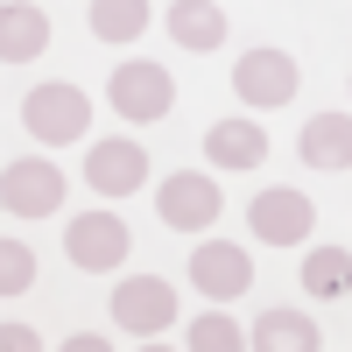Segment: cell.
<instances>
[{
	"mask_svg": "<svg viewBox=\"0 0 352 352\" xmlns=\"http://www.w3.org/2000/svg\"><path fill=\"white\" fill-rule=\"evenodd\" d=\"M21 127L36 134L43 148L85 141V127H92V99H85L78 85H36V92L21 99Z\"/></svg>",
	"mask_w": 352,
	"mask_h": 352,
	"instance_id": "cell-1",
	"label": "cell"
},
{
	"mask_svg": "<svg viewBox=\"0 0 352 352\" xmlns=\"http://www.w3.org/2000/svg\"><path fill=\"white\" fill-rule=\"evenodd\" d=\"M64 204V169L43 162V155H14L0 169V212L8 219H50Z\"/></svg>",
	"mask_w": 352,
	"mask_h": 352,
	"instance_id": "cell-2",
	"label": "cell"
},
{
	"mask_svg": "<svg viewBox=\"0 0 352 352\" xmlns=\"http://www.w3.org/2000/svg\"><path fill=\"white\" fill-rule=\"evenodd\" d=\"M155 212L169 232H204L219 212H226V197H219V176H197V169H176L155 184Z\"/></svg>",
	"mask_w": 352,
	"mask_h": 352,
	"instance_id": "cell-3",
	"label": "cell"
},
{
	"mask_svg": "<svg viewBox=\"0 0 352 352\" xmlns=\"http://www.w3.org/2000/svg\"><path fill=\"white\" fill-rule=\"evenodd\" d=\"M106 99H113V113L120 120H134V127H148V120H162V113L176 106V78L162 71V64H120L113 71V85H106Z\"/></svg>",
	"mask_w": 352,
	"mask_h": 352,
	"instance_id": "cell-4",
	"label": "cell"
},
{
	"mask_svg": "<svg viewBox=\"0 0 352 352\" xmlns=\"http://www.w3.org/2000/svg\"><path fill=\"white\" fill-rule=\"evenodd\" d=\"M296 56L289 50H247L240 64H232V92H240V106L254 113H268V106H289L296 99Z\"/></svg>",
	"mask_w": 352,
	"mask_h": 352,
	"instance_id": "cell-5",
	"label": "cell"
},
{
	"mask_svg": "<svg viewBox=\"0 0 352 352\" xmlns=\"http://www.w3.org/2000/svg\"><path fill=\"white\" fill-rule=\"evenodd\" d=\"M113 324H120L127 338H155L176 324V289L162 275H127L120 289H113Z\"/></svg>",
	"mask_w": 352,
	"mask_h": 352,
	"instance_id": "cell-6",
	"label": "cell"
},
{
	"mask_svg": "<svg viewBox=\"0 0 352 352\" xmlns=\"http://www.w3.org/2000/svg\"><path fill=\"white\" fill-rule=\"evenodd\" d=\"M127 219H113V212H78L71 226H64V254L78 261L85 275H113L127 261Z\"/></svg>",
	"mask_w": 352,
	"mask_h": 352,
	"instance_id": "cell-7",
	"label": "cell"
},
{
	"mask_svg": "<svg viewBox=\"0 0 352 352\" xmlns=\"http://www.w3.org/2000/svg\"><path fill=\"white\" fill-rule=\"evenodd\" d=\"M310 226H317V204L303 190H261L247 204V232H254L261 247H303Z\"/></svg>",
	"mask_w": 352,
	"mask_h": 352,
	"instance_id": "cell-8",
	"label": "cell"
},
{
	"mask_svg": "<svg viewBox=\"0 0 352 352\" xmlns=\"http://www.w3.org/2000/svg\"><path fill=\"white\" fill-rule=\"evenodd\" d=\"M247 282H254V261H247V247H232V240H204V247L190 254V289H204L212 303L247 296Z\"/></svg>",
	"mask_w": 352,
	"mask_h": 352,
	"instance_id": "cell-9",
	"label": "cell"
},
{
	"mask_svg": "<svg viewBox=\"0 0 352 352\" xmlns=\"http://www.w3.org/2000/svg\"><path fill=\"white\" fill-rule=\"evenodd\" d=\"M85 184L99 197H127L148 184V155H141V141H92V155H85Z\"/></svg>",
	"mask_w": 352,
	"mask_h": 352,
	"instance_id": "cell-10",
	"label": "cell"
},
{
	"mask_svg": "<svg viewBox=\"0 0 352 352\" xmlns=\"http://www.w3.org/2000/svg\"><path fill=\"white\" fill-rule=\"evenodd\" d=\"M204 162H219V169H261L268 162V127L261 120H219L212 134H204Z\"/></svg>",
	"mask_w": 352,
	"mask_h": 352,
	"instance_id": "cell-11",
	"label": "cell"
},
{
	"mask_svg": "<svg viewBox=\"0 0 352 352\" xmlns=\"http://www.w3.org/2000/svg\"><path fill=\"white\" fill-rule=\"evenodd\" d=\"M296 155L310 169H352V113H317V120H303Z\"/></svg>",
	"mask_w": 352,
	"mask_h": 352,
	"instance_id": "cell-12",
	"label": "cell"
},
{
	"mask_svg": "<svg viewBox=\"0 0 352 352\" xmlns=\"http://www.w3.org/2000/svg\"><path fill=\"white\" fill-rule=\"evenodd\" d=\"M169 36H176V50H190V56L219 50L226 43V8H219V0H176V8H169Z\"/></svg>",
	"mask_w": 352,
	"mask_h": 352,
	"instance_id": "cell-13",
	"label": "cell"
},
{
	"mask_svg": "<svg viewBox=\"0 0 352 352\" xmlns=\"http://www.w3.org/2000/svg\"><path fill=\"white\" fill-rule=\"evenodd\" d=\"M43 50H50V14L28 8V0H8V8H0V56H8V64H28V56H43Z\"/></svg>",
	"mask_w": 352,
	"mask_h": 352,
	"instance_id": "cell-14",
	"label": "cell"
},
{
	"mask_svg": "<svg viewBox=\"0 0 352 352\" xmlns=\"http://www.w3.org/2000/svg\"><path fill=\"white\" fill-rule=\"evenodd\" d=\"M247 338H254V352H317V338H324V331H317L303 310H268Z\"/></svg>",
	"mask_w": 352,
	"mask_h": 352,
	"instance_id": "cell-15",
	"label": "cell"
},
{
	"mask_svg": "<svg viewBox=\"0 0 352 352\" xmlns=\"http://www.w3.org/2000/svg\"><path fill=\"white\" fill-rule=\"evenodd\" d=\"M92 36L99 43H141V28H148V0H92Z\"/></svg>",
	"mask_w": 352,
	"mask_h": 352,
	"instance_id": "cell-16",
	"label": "cell"
},
{
	"mask_svg": "<svg viewBox=\"0 0 352 352\" xmlns=\"http://www.w3.org/2000/svg\"><path fill=\"white\" fill-rule=\"evenodd\" d=\"M303 289L310 296H352V254L345 247H310L303 254Z\"/></svg>",
	"mask_w": 352,
	"mask_h": 352,
	"instance_id": "cell-17",
	"label": "cell"
},
{
	"mask_svg": "<svg viewBox=\"0 0 352 352\" xmlns=\"http://www.w3.org/2000/svg\"><path fill=\"white\" fill-rule=\"evenodd\" d=\"M247 345H254V338L232 324V317H219V310L190 324V352H247Z\"/></svg>",
	"mask_w": 352,
	"mask_h": 352,
	"instance_id": "cell-18",
	"label": "cell"
},
{
	"mask_svg": "<svg viewBox=\"0 0 352 352\" xmlns=\"http://www.w3.org/2000/svg\"><path fill=\"white\" fill-rule=\"evenodd\" d=\"M28 282H36V254H28L21 240H8V247H0V289H8V296H21Z\"/></svg>",
	"mask_w": 352,
	"mask_h": 352,
	"instance_id": "cell-19",
	"label": "cell"
},
{
	"mask_svg": "<svg viewBox=\"0 0 352 352\" xmlns=\"http://www.w3.org/2000/svg\"><path fill=\"white\" fill-rule=\"evenodd\" d=\"M0 345H8V352H36V331H28V324H8V331H0Z\"/></svg>",
	"mask_w": 352,
	"mask_h": 352,
	"instance_id": "cell-20",
	"label": "cell"
}]
</instances>
